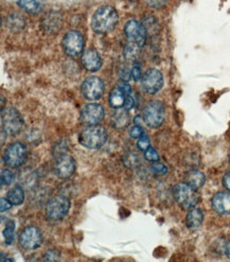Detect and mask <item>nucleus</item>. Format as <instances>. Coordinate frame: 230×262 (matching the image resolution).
I'll list each match as a JSON object with an SVG mask.
<instances>
[{
	"label": "nucleus",
	"mask_w": 230,
	"mask_h": 262,
	"mask_svg": "<svg viewBox=\"0 0 230 262\" xmlns=\"http://www.w3.org/2000/svg\"><path fill=\"white\" fill-rule=\"evenodd\" d=\"M124 34L127 38V45L125 47V56H135V53L142 48L146 42L147 32L143 23L135 19L128 20L124 26Z\"/></svg>",
	"instance_id": "nucleus-1"
},
{
	"label": "nucleus",
	"mask_w": 230,
	"mask_h": 262,
	"mask_svg": "<svg viewBox=\"0 0 230 262\" xmlns=\"http://www.w3.org/2000/svg\"><path fill=\"white\" fill-rule=\"evenodd\" d=\"M118 20L117 11L111 5H103L93 15L92 28L98 34H105L116 28Z\"/></svg>",
	"instance_id": "nucleus-2"
},
{
	"label": "nucleus",
	"mask_w": 230,
	"mask_h": 262,
	"mask_svg": "<svg viewBox=\"0 0 230 262\" xmlns=\"http://www.w3.org/2000/svg\"><path fill=\"white\" fill-rule=\"evenodd\" d=\"M108 138V132L103 127L94 125L82 131L79 135V142L87 149L96 150L102 148Z\"/></svg>",
	"instance_id": "nucleus-3"
},
{
	"label": "nucleus",
	"mask_w": 230,
	"mask_h": 262,
	"mask_svg": "<svg viewBox=\"0 0 230 262\" xmlns=\"http://www.w3.org/2000/svg\"><path fill=\"white\" fill-rule=\"evenodd\" d=\"M173 195L176 203L185 210L194 208L200 202V196L197 190L188 185L186 182L178 183L173 188Z\"/></svg>",
	"instance_id": "nucleus-4"
},
{
	"label": "nucleus",
	"mask_w": 230,
	"mask_h": 262,
	"mask_svg": "<svg viewBox=\"0 0 230 262\" xmlns=\"http://www.w3.org/2000/svg\"><path fill=\"white\" fill-rule=\"evenodd\" d=\"M142 117L144 124L152 129L159 128L166 118V109L161 101L152 100L147 102L143 109Z\"/></svg>",
	"instance_id": "nucleus-5"
},
{
	"label": "nucleus",
	"mask_w": 230,
	"mask_h": 262,
	"mask_svg": "<svg viewBox=\"0 0 230 262\" xmlns=\"http://www.w3.org/2000/svg\"><path fill=\"white\" fill-rule=\"evenodd\" d=\"M23 118L15 108L1 110V131L5 135H16L22 130Z\"/></svg>",
	"instance_id": "nucleus-6"
},
{
	"label": "nucleus",
	"mask_w": 230,
	"mask_h": 262,
	"mask_svg": "<svg viewBox=\"0 0 230 262\" xmlns=\"http://www.w3.org/2000/svg\"><path fill=\"white\" fill-rule=\"evenodd\" d=\"M70 209V201L65 195H56L47 203L46 216L52 221H59L67 216Z\"/></svg>",
	"instance_id": "nucleus-7"
},
{
	"label": "nucleus",
	"mask_w": 230,
	"mask_h": 262,
	"mask_svg": "<svg viewBox=\"0 0 230 262\" xmlns=\"http://www.w3.org/2000/svg\"><path fill=\"white\" fill-rule=\"evenodd\" d=\"M28 151L26 145L21 142H14L10 144L4 151L3 160L5 165L11 168H18L26 162Z\"/></svg>",
	"instance_id": "nucleus-8"
},
{
	"label": "nucleus",
	"mask_w": 230,
	"mask_h": 262,
	"mask_svg": "<svg viewBox=\"0 0 230 262\" xmlns=\"http://www.w3.org/2000/svg\"><path fill=\"white\" fill-rule=\"evenodd\" d=\"M82 95L88 101H97L101 99L104 91H105V85L104 82L98 77H88L86 78L81 86Z\"/></svg>",
	"instance_id": "nucleus-9"
},
{
	"label": "nucleus",
	"mask_w": 230,
	"mask_h": 262,
	"mask_svg": "<svg viewBox=\"0 0 230 262\" xmlns=\"http://www.w3.org/2000/svg\"><path fill=\"white\" fill-rule=\"evenodd\" d=\"M63 49L69 56H78L84 49V38L79 31H69L63 38Z\"/></svg>",
	"instance_id": "nucleus-10"
},
{
	"label": "nucleus",
	"mask_w": 230,
	"mask_h": 262,
	"mask_svg": "<svg viewBox=\"0 0 230 262\" xmlns=\"http://www.w3.org/2000/svg\"><path fill=\"white\" fill-rule=\"evenodd\" d=\"M43 243V236L35 226H28L23 229L19 236L20 247L27 251H34L40 248Z\"/></svg>",
	"instance_id": "nucleus-11"
},
{
	"label": "nucleus",
	"mask_w": 230,
	"mask_h": 262,
	"mask_svg": "<svg viewBox=\"0 0 230 262\" xmlns=\"http://www.w3.org/2000/svg\"><path fill=\"white\" fill-rule=\"evenodd\" d=\"M141 86L147 94H157L163 86V76L161 71L155 68L145 71L141 79Z\"/></svg>",
	"instance_id": "nucleus-12"
},
{
	"label": "nucleus",
	"mask_w": 230,
	"mask_h": 262,
	"mask_svg": "<svg viewBox=\"0 0 230 262\" xmlns=\"http://www.w3.org/2000/svg\"><path fill=\"white\" fill-rule=\"evenodd\" d=\"M104 119L103 106L97 103H89L81 111V121L85 125H98Z\"/></svg>",
	"instance_id": "nucleus-13"
},
{
	"label": "nucleus",
	"mask_w": 230,
	"mask_h": 262,
	"mask_svg": "<svg viewBox=\"0 0 230 262\" xmlns=\"http://www.w3.org/2000/svg\"><path fill=\"white\" fill-rule=\"evenodd\" d=\"M55 174L60 178H68L76 171V161L70 155L62 154L59 155L55 159L54 163Z\"/></svg>",
	"instance_id": "nucleus-14"
},
{
	"label": "nucleus",
	"mask_w": 230,
	"mask_h": 262,
	"mask_svg": "<svg viewBox=\"0 0 230 262\" xmlns=\"http://www.w3.org/2000/svg\"><path fill=\"white\" fill-rule=\"evenodd\" d=\"M211 205L218 215H230V193L221 191L212 198Z\"/></svg>",
	"instance_id": "nucleus-15"
},
{
	"label": "nucleus",
	"mask_w": 230,
	"mask_h": 262,
	"mask_svg": "<svg viewBox=\"0 0 230 262\" xmlns=\"http://www.w3.org/2000/svg\"><path fill=\"white\" fill-rule=\"evenodd\" d=\"M82 65L88 71H98L102 67V59L95 49H88L82 54Z\"/></svg>",
	"instance_id": "nucleus-16"
},
{
	"label": "nucleus",
	"mask_w": 230,
	"mask_h": 262,
	"mask_svg": "<svg viewBox=\"0 0 230 262\" xmlns=\"http://www.w3.org/2000/svg\"><path fill=\"white\" fill-rule=\"evenodd\" d=\"M129 114L124 108L117 109L111 118V124L115 129H125L129 125Z\"/></svg>",
	"instance_id": "nucleus-17"
},
{
	"label": "nucleus",
	"mask_w": 230,
	"mask_h": 262,
	"mask_svg": "<svg viewBox=\"0 0 230 262\" xmlns=\"http://www.w3.org/2000/svg\"><path fill=\"white\" fill-rule=\"evenodd\" d=\"M203 220H204L203 211L199 208L194 207L189 210L188 212V215L186 217V225L189 229H191V231H196V229H199L202 226Z\"/></svg>",
	"instance_id": "nucleus-18"
},
{
	"label": "nucleus",
	"mask_w": 230,
	"mask_h": 262,
	"mask_svg": "<svg viewBox=\"0 0 230 262\" xmlns=\"http://www.w3.org/2000/svg\"><path fill=\"white\" fill-rule=\"evenodd\" d=\"M205 181H206V177L200 170H190L185 175V182L195 190L201 189L205 184Z\"/></svg>",
	"instance_id": "nucleus-19"
},
{
	"label": "nucleus",
	"mask_w": 230,
	"mask_h": 262,
	"mask_svg": "<svg viewBox=\"0 0 230 262\" xmlns=\"http://www.w3.org/2000/svg\"><path fill=\"white\" fill-rule=\"evenodd\" d=\"M125 99L126 94L123 92V89L120 86L114 88L110 94V104L115 110L124 108Z\"/></svg>",
	"instance_id": "nucleus-20"
},
{
	"label": "nucleus",
	"mask_w": 230,
	"mask_h": 262,
	"mask_svg": "<svg viewBox=\"0 0 230 262\" xmlns=\"http://www.w3.org/2000/svg\"><path fill=\"white\" fill-rule=\"evenodd\" d=\"M17 4L29 14L36 15L42 10V3L38 0H18Z\"/></svg>",
	"instance_id": "nucleus-21"
},
{
	"label": "nucleus",
	"mask_w": 230,
	"mask_h": 262,
	"mask_svg": "<svg viewBox=\"0 0 230 262\" xmlns=\"http://www.w3.org/2000/svg\"><path fill=\"white\" fill-rule=\"evenodd\" d=\"M61 18L56 13H50L46 16L43 21V27L46 28L47 32H55L61 28Z\"/></svg>",
	"instance_id": "nucleus-22"
},
{
	"label": "nucleus",
	"mask_w": 230,
	"mask_h": 262,
	"mask_svg": "<svg viewBox=\"0 0 230 262\" xmlns=\"http://www.w3.org/2000/svg\"><path fill=\"white\" fill-rule=\"evenodd\" d=\"M6 198L13 204V205H15V206L20 205V204H22V202L24 200V191L20 186L13 187L12 189L7 192Z\"/></svg>",
	"instance_id": "nucleus-23"
},
{
	"label": "nucleus",
	"mask_w": 230,
	"mask_h": 262,
	"mask_svg": "<svg viewBox=\"0 0 230 262\" xmlns=\"http://www.w3.org/2000/svg\"><path fill=\"white\" fill-rule=\"evenodd\" d=\"M23 26H24V20L19 14H13L7 16V27H9L13 32L23 29Z\"/></svg>",
	"instance_id": "nucleus-24"
},
{
	"label": "nucleus",
	"mask_w": 230,
	"mask_h": 262,
	"mask_svg": "<svg viewBox=\"0 0 230 262\" xmlns=\"http://www.w3.org/2000/svg\"><path fill=\"white\" fill-rule=\"evenodd\" d=\"M14 235H15V223L14 221L10 220L7 221L5 227L3 229V236H4V242L6 245H11L14 241Z\"/></svg>",
	"instance_id": "nucleus-25"
},
{
	"label": "nucleus",
	"mask_w": 230,
	"mask_h": 262,
	"mask_svg": "<svg viewBox=\"0 0 230 262\" xmlns=\"http://www.w3.org/2000/svg\"><path fill=\"white\" fill-rule=\"evenodd\" d=\"M151 172L153 174H155L156 176H162V175H166L168 173V167L164 166L163 163L159 162V161H156V162H152V165L150 167Z\"/></svg>",
	"instance_id": "nucleus-26"
},
{
	"label": "nucleus",
	"mask_w": 230,
	"mask_h": 262,
	"mask_svg": "<svg viewBox=\"0 0 230 262\" xmlns=\"http://www.w3.org/2000/svg\"><path fill=\"white\" fill-rule=\"evenodd\" d=\"M14 179V175L12 171L9 169H2L1 175H0V182H1V187L9 186Z\"/></svg>",
	"instance_id": "nucleus-27"
},
{
	"label": "nucleus",
	"mask_w": 230,
	"mask_h": 262,
	"mask_svg": "<svg viewBox=\"0 0 230 262\" xmlns=\"http://www.w3.org/2000/svg\"><path fill=\"white\" fill-rule=\"evenodd\" d=\"M144 158L147 161H151V162H156V161H159V154L157 153L154 148H150L147 149L146 151H144Z\"/></svg>",
	"instance_id": "nucleus-28"
},
{
	"label": "nucleus",
	"mask_w": 230,
	"mask_h": 262,
	"mask_svg": "<svg viewBox=\"0 0 230 262\" xmlns=\"http://www.w3.org/2000/svg\"><path fill=\"white\" fill-rule=\"evenodd\" d=\"M144 129L141 126L135 125L133 128L129 129V136L131 138H141L144 136Z\"/></svg>",
	"instance_id": "nucleus-29"
},
{
	"label": "nucleus",
	"mask_w": 230,
	"mask_h": 262,
	"mask_svg": "<svg viewBox=\"0 0 230 262\" xmlns=\"http://www.w3.org/2000/svg\"><path fill=\"white\" fill-rule=\"evenodd\" d=\"M131 78L134 81H139L142 79V73H141V66L138 62H135L133 65V68H131Z\"/></svg>",
	"instance_id": "nucleus-30"
},
{
	"label": "nucleus",
	"mask_w": 230,
	"mask_h": 262,
	"mask_svg": "<svg viewBox=\"0 0 230 262\" xmlns=\"http://www.w3.org/2000/svg\"><path fill=\"white\" fill-rule=\"evenodd\" d=\"M137 146L138 149L140 151H146L147 149L150 148V139L147 136H142L141 138H139V140L137 142Z\"/></svg>",
	"instance_id": "nucleus-31"
},
{
	"label": "nucleus",
	"mask_w": 230,
	"mask_h": 262,
	"mask_svg": "<svg viewBox=\"0 0 230 262\" xmlns=\"http://www.w3.org/2000/svg\"><path fill=\"white\" fill-rule=\"evenodd\" d=\"M167 1L168 0H145L147 5H150L151 7H153V9L156 10H159L161 7H163L167 4Z\"/></svg>",
	"instance_id": "nucleus-32"
},
{
	"label": "nucleus",
	"mask_w": 230,
	"mask_h": 262,
	"mask_svg": "<svg viewBox=\"0 0 230 262\" xmlns=\"http://www.w3.org/2000/svg\"><path fill=\"white\" fill-rule=\"evenodd\" d=\"M45 261H59L60 260V255L59 253L54 250H50L46 252L45 256H44Z\"/></svg>",
	"instance_id": "nucleus-33"
},
{
	"label": "nucleus",
	"mask_w": 230,
	"mask_h": 262,
	"mask_svg": "<svg viewBox=\"0 0 230 262\" xmlns=\"http://www.w3.org/2000/svg\"><path fill=\"white\" fill-rule=\"evenodd\" d=\"M135 106V99L134 97L131 96V94L126 95V99H125V103H124V109L129 111L131 110Z\"/></svg>",
	"instance_id": "nucleus-34"
},
{
	"label": "nucleus",
	"mask_w": 230,
	"mask_h": 262,
	"mask_svg": "<svg viewBox=\"0 0 230 262\" xmlns=\"http://www.w3.org/2000/svg\"><path fill=\"white\" fill-rule=\"evenodd\" d=\"M13 204L6 199L2 198L1 200H0V210H1V212H4L6 210H9L11 207H12Z\"/></svg>",
	"instance_id": "nucleus-35"
},
{
	"label": "nucleus",
	"mask_w": 230,
	"mask_h": 262,
	"mask_svg": "<svg viewBox=\"0 0 230 262\" xmlns=\"http://www.w3.org/2000/svg\"><path fill=\"white\" fill-rule=\"evenodd\" d=\"M223 186L226 188L228 191H230V172L226 173L223 177Z\"/></svg>",
	"instance_id": "nucleus-36"
},
{
	"label": "nucleus",
	"mask_w": 230,
	"mask_h": 262,
	"mask_svg": "<svg viewBox=\"0 0 230 262\" xmlns=\"http://www.w3.org/2000/svg\"><path fill=\"white\" fill-rule=\"evenodd\" d=\"M134 122H135V125L137 126H141L142 127V124L144 122L143 120V117H140V116H136L135 119H134Z\"/></svg>",
	"instance_id": "nucleus-37"
},
{
	"label": "nucleus",
	"mask_w": 230,
	"mask_h": 262,
	"mask_svg": "<svg viewBox=\"0 0 230 262\" xmlns=\"http://www.w3.org/2000/svg\"><path fill=\"white\" fill-rule=\"evenodd\" d=\"M225 254H226V256L230 259V241L226 244V247H225Z\"/></svg>",
	"instance_id": "nucleus-38"
},
{
	"label": "nucleus",
	"mask_w": 230,
	"mask_h": 262,
	"mask_svg": "<svg viewBox=\"0 0 230 262\" xmlns=\"http://www.w3.org/2000/svg\"><path fill=\"white\" fill-rule=\"evenodd\" d=\"M229 163H230V155H229Z\"/></svg>",
	"instance_id": "nucleus-39"
}]
</instances>
